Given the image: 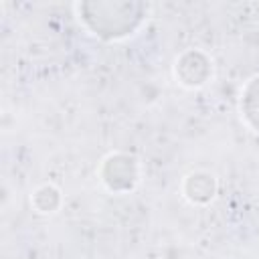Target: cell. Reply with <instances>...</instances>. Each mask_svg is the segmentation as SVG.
Masks as SVG:
<instances>
[{
  "label": "cell",
  "mask_w": 259,
  "mask_h": 259,
  "mask_svg": "<svg viewBox=\"0 0 259 259\" xmlns=\"http://www.w3.org/2000/svg\"><path fill=\"white\" fill-rule=\"evenodd\" d=\"M184 184H192V188H184L186 198L192 202H206L214 196V190H217V180L208 172H194L186 176Z\"/></svg>",
  "instance_id": "cell-1"
}]
</instances>
